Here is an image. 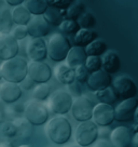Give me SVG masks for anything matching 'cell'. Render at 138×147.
I'll return each instance as SVG.
<instances>
[{"label":"cell","mask_w":138,"mask_h":147,"mask_svg":"<svg viewBox=\"0 0 138 147\" xmlns=\"http://www.w3.org/2000/svg\"><path fill=\"white\" fill-rule=\"evenodd\" d=\"M5 3L10 7H17V5H24V1L25 0H5Z\"/></svg>","instance_id":"cell-42"},{"label":"cell","mask_w":138,"mask_h":147,"mask_svg":"<svg viewBox=\"0 0 138 147\" xmlns=\"http://www.w3.org/2000/svg\"><path fill=\"white\" fill-rule=\"evenodd\" d=\"M22 97V88L13 82H2L0 84V100L5 104L16 103Z\"/></svg>","instance_id":"cell-17"},{"label":"cell","mask_w":138,"mask_h":147,"mask_svg":"<svg viewBox=\"0 0 138 147\" xmlns=\"http://www.w3.org/2000/svg\"><path fill=\"white\" fill-rule=\"evenodd\" d=\"M74 75H76V81H78L79 83H85L90 77V73L84 65H80L78 67H76Z\"/></svg>","instance_id":"cell-36"},{"label":"cell","mask_w":138,"mask_h":147,"mask_svg":"<svg viewBox=\"0 0 138 147\" xmlns=\"http://www.w3.org/2000/svg\"><path fill=\"white\" fill-rule=\"evenodd\" d=\"M79 26L82 29H92L96 25V18L90 12H84V13L77 20Z\"/></svg>","instance_id":"cell-32"},{"label":"cell","mask_w":138,"mask_h":147,"mask_svg":"<svg viewBox=\"0 0 138 147\" xmlns=\"http://www.w3.org/2000/svg\"><path fill=\"white\" fill-rule=\"evenodd\" d=\"M19 87L22 88V89H24V90H27L28 91V90H31V89H33V88L36 87V83H35V81L30 77L27 76L22 82L19 83Z\"/></svg>","instance_id":"cell-40"},{"label":"cell","mask_w":138,"mask_h":147,"mask_svg":"<svg viewBox=\"0 0 138 147\" xmlns=\"http://www.w3.org/2000/svg\"><path fill=\"white\" fill-rule=\"evenodd\" d=\"M49 108L43 102L30 100L25 103L24 117L35 127L42 125L49 121Z\"/></svg>","instance_id":"cell-4"},{"label":"cell","mask_w":138,"mask_h":147,"mask_svg":"<svg viewBox=\"0 0 138 147\" xmlns=\"http://www.w3.org/2000/svg\"><path fill=\"white\" fill-rule=\"evenodd\" d=\"M50 7L58 8L62 10L68 9L70 5L76 2V0H48Z\"/></svg>","instance_id":"cell-37"},{"label":"cell","mask_w":138,"mask_h":147,"mask_svg":"<svg viewBox=\"0 0 138 147\" xmlns=\"http://www.w3.org/2000/svg\"><path fill=\"white\" fill-rule=\"evenodd\" d=\"M11 14H12V20L14 24L17 26H26L32 18V15L29 13V11L25 8L24 5L14 7Z\"/></svg>","instance_id":"cell-23"},{"label":"cell","mask_w":138,"mask_h":147,"mask_svg":"<svg viewBox=\"0 0 138 147\" xmlns=\"http://www.w3.org/2000/svg\"><path fill=\"white\" fill-rule=\"evenodd\" d=\"M13 122L17 130L16 136H19L21 140H29L33 135V125L25 117L14 119Z\"/></svg>","instance_id":"cell-21"},{"label":"cell","mask_w":138,"mask_h":147,"mask_svg":"<svg viewBox=\"0 0 138 147\" xmlns=\"http://www.w3.org/2000/svg\"><path fill=\"white\" fill-rule=\"evenodd\" d=\"M98 125L94 121H83L77 125L74 130V138L79 146L86 147L98 140Z\"/></svg>","instance_id":"cell-6"},{"label":"cell","mask_w":138,"mask_h":147,"mask_svg":"<svg viewBox=\"0 0 138 147\" xmlns=\"http://www.w3.org/2000/svg\"><path fill=\"white\" fill-rule=\"evenodd\" d=\"M69 147H79V146H76V145H71V146H69Z\"/></svg>","instance_id":"cell-49"},{"label":"cell","mask_w":138,"mask_h":147,"mask_svg":"<svg viewBox=\"0 0 138 147\" xmlns=\"http://www.w3.org/2000/svg\"><path fill=\"white\" fill-rule=\"evenodd\" d=\"M135 121H136V123L138 124V107H137V109H136V113H135Z\"/></svg>","instance_id":"cell-46"},{"label":"cell","mask_w":138,"mask_h":147,"mask_svg":"<svg viewBox=\"0 0 138 147\" xmlns=\"http://www.w3.org/2000/svg\"><path fill=\"white\" fill-rule=\"evenodd\" d=\"M93 121L99 127H108L115 120V108L112 105L99 103L94 106L93 109Z\"/></svg>","instance_id":"cell-12"},{"label":"cell","mask_w":138,"mask_h":147,"mask_svg":"<svg viewBox=\"0 0 138 147\" xmlns=\"http://www.w3.org/2000/svg\"><path fill=\"white\" fill-rule=\"evenodd\" d=\"M88 59V55L85 53V49L82 47H71L68 55L66 57L67 65L71 68H76L80 65H84Z\"/></svg>","instance_id":"cell-19"},{"label":"cell","mask_w":138,"mask_h":147,"mask_svg":"<svg viewBox=\"0 0 138 147\" xmlns=\"http://www.w3.org/2000/svg\"><path fill=\"white\" fill-rule=\"evenodd\" d=\"M2 79V76H1V71H0V80Z\"/></svg>","instance_id":"cell-48"},{"label":"cell","mask_w":138,"mask_h":147,"mask_svg":"<svg viewBox=\"0 0 138 147\" xmlns=\"http://www.w3.org/2000/svg\"><path fill=\"white\" fill-rule=\"evenodd\" d=\"M50 24L43 15L32 16L26 25L28 36L31 38H44L50 32Z\"/></svg>","instance_id":"cell-14"},{"label":"cell","mask_w":138,"mask_h":147,"mask_svg":"<svg viewBox=\"0 0 138 147\" xmlns=\"http://www.w3.org/2000/svg\"><path fill=\"white\" fill-rule=\"evenodd\" d=\"M0 147H13V146H12V144L9 142H2V143H0Z\"/></svg>","instance_id":"cell-44"},{"label":"cell","mask_w":138,"mask_h":147,"mask_svg":"<svg viewBox=\"0 0 138 147\" xmlns=\"http://www.w3.org/2000/svg\"><path fill=\"white\" fill-rule=\"evenodd\" d=\"M11 35H12L17 41H19V40H23V39H25V38L28 36L27 28H26V26H16L15 28L12 29Z\"/></svg>","instance_id":"cell-38"},{"label":"cell","mask_w":138,"mask_h":147,"mask_svg":"<svg viewBox=\"0 0 138 147\" xmlns=\"http://www.w3.org/2000/svg\"><path fill=\"white\" fill-rule=\"evenodd\" d=\"M133 145L135 147H138V131L137 132H135L133 135Z\"/></svg>","instance_id":"cell-43"},{"label":"cell","mask_w":138,"mask_h":147,"mask_svg":"<svg viewBox=\"0 0 138 147\" xmlns=\"http://www.w3.org/2000/svg\"><path fill=\"white\" fill-rule=\"evenodd\" d=\"M58 27H60V30L63 35H69V36L76 35L81 29L78 22L74 21V20H65Z\"/></svg>","instance_id":"cell-31"},{"label":"cell","mask_w":138,"mask_h":147,"mask_svg":"<svg viewBox=\"0 0 138 147\" xmlns=\"http://www.w3.org/2000/svg\"><path fill=\"white\" fill-rule=\"evenodd\" d=\"M95 95L99 103H104V104H108V105H112L119 100L115 89L112 87H108L104 90L95 92Z\"/></svg>","instance_id":"cell-28"},{"label":"cell","mask_w":138,"mask_h":147,"mask_svg":"<svg viewBox=\"0 0 138 147\" xmlns=\"http://www.w3.org/2000/svg\"><path fill=\"white\" fill-rule=\"evenodd\" d=\"M70 49H71L70 40L63 34L54 32L49 38L48 56L53 62L62 63V62L66 61V57H67Z\"/></svg>","instance_id":"cell-3"},{"label":"cell","mask_w":138,"mask_h":147,"mask_svg":"<svg viewBox=\"0 0 138 147\" xmlns=\"http://www.w3.org/2000/svg\"><path fill=\"white\" fill-rule=\"evenodd\" d=\"M28 77L35 83H48L52 78V69L46 62H30L28 63Z\"/></svg>","instance_id":"cell-10"},{"label":"cell","mask_w":138,"mask_h":147,"mask_svg":"<svg viewBox=\"0 0 138 147\" xmlns=\"http://www.w3.org/2000/svg\"><path fill=\"white\" fill-rule=\"evenodd\" d=\"M72 103H74V97L70 95L68 91L55 90L51 93L49 97L48 108L56 115L63 116L68 114L71 110Z\"/></svg>","instance_id":"cell-5"},{"label":"cell","mask_w":138,"mask_h":147,"mask_svg":"<svg viewBox=\"0 0 138 147\" xmlns=\"http://www.w3.org/2000/svg\"><path fill=\"white\" fill-rule=\"evenodd\" d=\"M24 109H25V104H14L13 103V104H9V106L5 109V113L8 117L14 120L23 117Z\"/></svg>","instance_id":"cell-34"},{"label":"cell","mask_w":138,"mask_h":147,"mask_svg":"<svg viewBox=\"0 0 138 147\" xmlns=\"http://www.w3.org/2000/svg\"><path fill=\"white\" fill-rule=\"evenodd\" d=\"M3 119H5V111H3L2 108L0 107V123L3 121Z\"/></svg>","instance_id":"cell-45"},{"label":"cell","mask_w":138,"mask_h":147,"mask_svg":"<svg viewBox=\"0 0 138 147\" xmlns=\"http://www.w3.org/2000/svg\"><path fill=\"white\" fill-rule=\"evenodd\" d=\"M26 53L31 62H44L48 57V42L43 38H31L26 46Z\"/></svg>","instance_id":"cell-11"},{"label":"cell","mask_w":138,"mask_h":147,"mask_svg":"<svg viewBox=\"0 0 138 147\" xmlns=\"http://www.w3.org/2000/svg\"><path fill=\"white\" fill-rule=\"evenodd\" d=\"M66 10H62L54 7H49V9L46 11V13L43 14V16L49 22L50 25L53 26H60V24L66 20Z\"/></svg>","instance_id":"cell-25"},{"label":"cell","mask_w":138,"mask_h":147,"mask_svg":"<svg viewBox=\"0 0 138 147\" xmlns=\"http://www.w3.org/2000/svg\"><path fill=\"white\" fill-rule=\"evenodd\" d=\"M138 107L137 97L124 100L115 108V118L118 122H129L135 118Z\"/></svg>","instance_id":"cell-9"},{"label":"cell","mask_w":138,"mask_h":147,"mask_svg":"<svg viewBox=\"0 0 138 147\" xmlns=\"http://www.w3.org/2000/svg\"><path fill=\"white\" fill-rule=\"evenodd\" d=\"M19 52V41L11 34H0V60L9 61L17 56Z\"/></svg>","instance_id":"cell-13"},{"label":"cell","mask_w":138,"mask_h":147,"mask_svg":"<svg viewBox=\"0 0 138 147\" xmlns=\"http://www.w3.org/2000/svg\"><path fill=\"white\" fill-rule=\"evenodd\" d=\"M84 49H85V53L88 56H101L107 52L108 47L104 40L96 39L92 43H90L88 46L85 47Z\"/></svg>","instance_id":"cell-26"},{"label":"cell","mask_w":138,"mask_h":147,"mask_svg":"<svg viewBox=\"0 0 138 147\" xmlns=\"http://www.w3.org/2000/svg\"><path fill=\"white\" fill-rule=\"evenodd\" d=\"M0 71L5 81L19 84L28 76V62L17 55L14 59L5 61L0 65Z\"/></svg>","instance_id":"cell-2"},{"label":"cell","mask_w":138,"mask_h":147,"mask_svg":"<svg viewBox=\"0 0 138 147\" xmlns=\"http://www.w3.org/2000/svg\"><path fill=\"white\" fill-rule=\"evenodd\" d=\"M46 134L51 142L57 145H64L71 138L72 125L64 116H55L46 122Z\"/></svg>","instance_id":"cell-1"},{"label":"cell","mask_w":138,"mask_h":147,"mask_svg":"<svg viewBox=\"0 0 138 147\" xmlns=\"http://www.w3.org/2000/svg\"><path fill=\"white\" fill-rule=\"evenodd\" d=\"M85 12V5L82 1H77L72 3L68 9H66V20H74L77 21L83 13Z\"/></svg>","instance_id":"cell-29"},{"label":"cell","mask_w":138,"mask_h":147,"mask_svg":"<svg viewBox=\"0 0 138 147\" xmlns=\"http://www.w3.org/2000/svg\"><path fill=\"white\" fill-rule=\"evenodd\" d=\"M24 5L32 16L43 15L50 7L48 0H25Z\"/></svg>","instance_id":"cell-24"},{"label":"cell","mask_w":138,"mask_h":147,"mask_svg":"<svg viewBox=\"0 0 138 147\" xmlns=\"http://www.w3.org/2000/svg\"><path fill=\"white\" fill-rule=\"evenodd\" d=\"M94 147H113L110 141L106 138H99L94 143Z\"/></svg>","instance_id":"cell-41"},{"label":"cell","mask_w":138,"mask_h":147,"mask_svg":"<svg viewBox=\"0 0 138 147\" xmlns=\"http://www.w3.org/2000/svg\"><path fill=\"white\" fill-rule=\"evenodd\" d=\"M97 32L92 29H80L74 37V45L77 47H82L85 48L90 43H92L94 40L97 39Z\"/></svg>","instance_id":"cell-22"},{"label":"cell","mask_w":138,"mask_h":147,"mask_svg":"<svg viewBox=\"0 0 138 147\" xmlns=\"http://www.w3.org/2000/svg\"><path fill=\"white\" fill-rule=\"evenodd\" d=\"M51 95V88L48 83H40L33 88L32 96L33 100L39 102H43L48 100Z\"/></svg>","instance_id":"cell-30"},{"label":"cell","mask_w":138,"mask_h":147,"mask_svg":"<svg viewBox=\"0 0 138 147\" xmlns=\"http://www.w3.org/2000/svg\"><path fill=\"white\" fill-rule=\"evenodd\" d=\"M84 66L90 74L96 73L102 69V59L100 56H88Z\"/></svg>","instance_id":"cell-33"},{"label":"cell","mask_w":138,"mask_h":147,"mask_svg":"<svg viewBox=\"0 0 138 147\" xmlns=\"http://www.w3.org/2000/svg\"><path fill=\"white\" fill-rule=\"evenodd\" d=\"M94 106H95L94 103L88 96L81 95L74 100L70 111L72 114V117L77 121H80V122L88 121L92 119Z\"/></svg>","instance_id":"cell-7"},{"label":"cell","mask_w":138,"mask_h":147,"mask_svg":"<svg viewBox=\"0 0 138 147\" xmlns=\"http://www.w3.org/2000/svg\"><path fill=\"white\" fill-rule=\"evenodd\" d=\"M0 132L5 138H15L17 134V130L13 121H2L0 123Z\"/></svg>","instance_id":"cell-35"},{"label":"cell","mask_w":138,"mask_h":147,"mask_svg":"<svg viewBox=\"0 0 138 147\" xmlns=\"http://www.w3.org/2000/svg\"><path fill=\"white\" fill-rule=\"evenodd\" d=\"M102 59V69L108 74H117L121 68V60L120 56L115 52H106Z\"/></svg>","instance_id":"cell-20"},{"label":"cell","mask_w":138,"mask_h":147,"mask_svg":"<svg viewBox=\"0 0 138 147\" xmlns=\"http://www.w3.org/2000/svg\"><path fill=\"white\" fill-rule=\"evenodd\" d=\"M133 131L125 125L115 128L110 133V141L113 147H129L133 142Z\"/></svg>","instance_id":"cell-15"},{"label":"cell","mask_w":138,"mask_h":147,"mask_svg":"<svg viewBox=\"0 0 138 147\" xmlns=\"http://www.w3.org/2000/svg\"><path fill=\"white\" fill-rule=\"evenodd\" d=\"M54 76L58 82L65 84V86H69L76 81L74 69L69 67L67 64H63V63H60L54 68Z\"/></svg>","instance_id":"cell-18"},{"label":"cell","mask_w":138,"mask_h":147,"mask_svg":"<svg viewBox=\"0 0 138 147\" xmlns=\"http://www.w3.org/2000/svg\"><path fill=\"white\" fill-rule=\"evenodd\" d=\"M13 20L12 14L9 9H3L0 12V34L7 35L11 34L13 29Z\"/></svg>","instance_id":"cell-27"},{"label":"cell","mask_w":138,"mask_h":147,"mask_svg":"<svg viewBox=\"0 0 138 147\" xmlns=\"http://www.w3.org/2000/svg\"><path fill=\"white\" fill-rule=\"evenodd\" d=\"M19 147H32V146L29 145V144H23V145H19Z\"/></svg>","instance_id":"cell-47"},{"label":"cell","mask_w":138,"mask_h":147,"mask_svg":"<svg viewBox=\"0 0 138 147\" xmlns=\"http://www.w3.org/2000/svg\"><path fill=\"white\" fill-rule=\"evenodd\" d=\"M112 88L119 100H129L132 97H136L137 87L136 83L127 76H119L112 81Z\"/></svg>","instance_id":"cell-8"},{"label":"cell","mask_w":138,"mask_h":147,"mask_svg":"<svg viewBox=\"0 0 138 147\" xmlns=\"http://www.w3.org/2000/svg\"><path fill=\"white\" fill-rule=\"evenodd\" d=\"M111 83H112L111 75L105 71L104 69H100L96 73L90 74V77L86 81L88 88L91 91L94 92L100 91V90L110 87Z\"/></svg>","instance_id":"cell-16"},{"label":"cell","mask_w":138,"mask_h":147,"mask_svg":"<svg viewBox=\"0 0 138 147\" xmlns=\"http://www.w3.org/2000/svg\"><path fill=\"white\" fill-rule=\"evenodd\" d=\"M68 92L70 93V95L71 96H81L82 94V90H81V87H80V83L78 81H74L72 82L71 84H69L68 86Z\"/></svg>","instance_id":"cell-39"}]
</instances>
